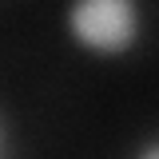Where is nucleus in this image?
<instances>
[{
  "instance_id": "obj_1",
  "label": "nucleus",
  "mask_w": 159,
  "mask_h": 159,
  "mask_svg": "<svg viewBox=\"0 0 159 159\" xmlns=\"http://www.w3.org/2000/svg\"><path fill=\"white\" fill-rule=\"evenodd\" d=\"M147 32L143 0H68L64 4V36L92 60L131 56Z\"/></svg>"
},
{
  "instance_id": "obj_2",
  "label": "nucleus",
  "mask_w": 159,
  "mask_h": 159,
  "mask_svg": "<svg viewBox=\"0 0 159 159\" xmlns=\"http://www.w3.org/2000/svg\"><path fill=\"white\" fill-rule=\"evenodd\" d=\"M0 159H16V127L4 111V103H0Z\"/></svg>"
},
{
  "instance_id": "obj_3",
  "label": "nucleus",
  "mask_w": 159,
  "mask_h": 159,
  "mask_svg": "<svg viewBox=\"0 0 159 159\" xmlns=\"http://www.w3.org/2000/svg\"><path fill=\"white\" fill-rule=\"evenodd\" d=\"M135 159H159V147L151 143V139H147V143H143V151H139Z\"/></svg>"
}]
</instances>
